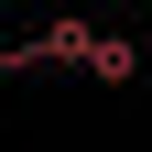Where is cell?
Segmentation results:
<instances>
[{
    "label": "cell",
    "mask_w": 152,
    "mask_h": 152,
    "mask_svg": "<svg viewBox=\"0 0 152 152\" xmlns=\"http://www.w3.org/2000/svg\"><path fill=\"white\" fill-rule=\"evenodd\" d=\"M11 76H22V65H11V54H0V87H11Z\"/></svg>",
    "instance_id": "cell-2"
},
{
    "label": "cell",
    "mask_w": 152,
    "mask_h": 152,
    "mask_svg": "<svg viewBox=\"0 0 152 152\" xmlns=\"http://www.w3.org/2000/svg\"><path fill=\"white\" fill-rule=\"evenodd\" d=\"M87 76H109V87H130V76H141V54H130L120 33H98V54H87Z\"/></svg>",
    "instance_id": "cell-1"
}]
</instances>
